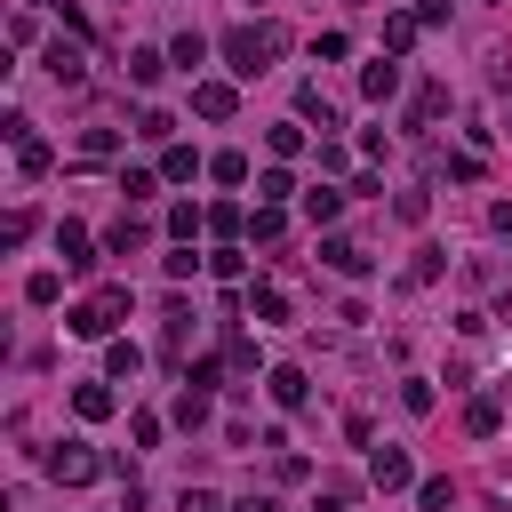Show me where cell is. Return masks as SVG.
<instances>
[{
    "mask_svg": "<svg viewBox=\"0 0 512 512\" xmlns=\"http://www.w3.org/2000/svg\"><path fill=\"white\" fill-rule=\"evenodd\" d=\"M216 56L232 64V80H264V72L288 56V32H280L272 16H248V24H232V32L216 40Z\"/></svg>",
    "mask_w": 512,
    "mask_h": 512,
    "instance_id": "6da1fadb",
    "label": "cell"
},
{
    "mask_svg": "<svg viewBox=\"0 0 512 512\" xmlns=\"http://www.w3.org/2000/svg\"><path fill=\"white\" fill-rule=\"evenodd\" d=\"M128 304H136V296H128V280H104L96 296H80V304L64 312V328H72V336H112V328L128 320Z\"/></svg>",
    "mask_w": 512,
    "mask_h": 512,
    "instance_id": "7a4b0ae2",
    "label": "cell"
},
{
    "mask_svg": "<svg viewBox=\"0 0 512 512\" xmlns=\"http://www.w3.org/2000/svg\"><path fill=\"white\" fill-rule=\"evenodd\" d=\"M96 472H104V456H96L88 440H56V448H48V480H56V488H88Z\"/></svg>",
    "mask_w": 512,
    "mask_h": 512,
    "instance_id": "3957f363",
    "label": "cell"
},
{
    "mask_svg": "<svg viewBox=\"0 0 512 512\" xmlns=\"http://www.w3.org/2000/svg\"><path fill=\"white\" fill-rule=\"evenodd\" d=\"M368 488H384V496H392V488H416L408 448H376V456H368Z\"/></svg>",
    "mask_w": 512,
    "mask_h": 512,
    "instance_id": "277c9868",
    "label": "cell"
},
{
    "mask_svg": "<svg viewBox=\"0 0 512 512\" xmlns=\"http://www.w3.org/2000/svg\"><path fill=\"white\" fill-rule=\"evenodd\" d=\"M192 112H200V120H232V112H240V88H232V80H192Z\"/></svg>",
    "mask_w": 512,
    "mask_h": 512,
    "instance_id": "5b68a950",
    "label": "cell"
},
{
    "mask_svg": "<svg viewBox=\"0 0 512 512\" xmlns=\"http://www.w3.org/2000/svg\"><path fill=\"white\" fill-rule=\"evenodd\" d=\"M56 256H64V272H96V240H88V224H56Z\"/></svg>",
    "mask_w": 512,
    "mask_h": 512,
    "instance_id": "8992f818",
    "label": "cell"
},
{
    "mask_svg": "<svg viewBox=\"0 0 512 512\" xmlns=\"http://www.w3.org/2000/svg\"><path fill=\"white\" fill-rule=\"evenodd\" d=\"M48 80H56V88H80V80H88L80 40H48Z\"/></svg>",
    "mask_w": 512,
    "mask_h": 512,
    "instance_id": "52a82bcc",
    "label": "cell"
},
{
    "mask_svg": "<svg viewBox=\"0 0 512 512\" xmlns=\"http://www.w3.org/2000/svg\"><path fill=\"white\" fill-rule=\"evenodd\" d=\"M360 96H368V104H392V96H400V56L360 64Z\"/></svg>",
    "mask_w": 512,
    "mask_h": 512,
    "instance_id": "ba28073f",
    "label": "cell"
},
{
    "mask_svg": "<svg viewBox=\"0 0 512 512\" xmlns=\"http://www.w3.org/2000/svg\"><path fill=\"white\" fill-rule=\"evenodd\" d=\"M344 200H352V192H336V184H312L296 208H304V224H312V232H328V224L344 216Z\"/></svg>",
    "mask_w": 512,
    "mask_h": 512,
    "instance_id": "9c48e42d",
    "label": "cell"
},
{
    "mask_svg": "<svg viewBox=\"0 0 512 512\" xmlns=\"http://www.w3.org/2000/svg\"><path fill=\"white\" fill-rule=\"evenodd\" d=\"M320 264H328V272H344V280H360V272H368V248H360V240L320 232Z\"/></svg>",
    "mask_w": 512,
    "mask_h": 512,
    "instance_id": "30bf717a",
    "label": "cell"
},
{
    "mask_svg": "<svg viewBox=\"0 0 512 512\" xmlns=\"http://www.w3.org/2000/svg\"><path fill=\"white\" fill-rule=\"evenodd\" d=\"M192 176H208V160L192 144H160V184H192Z\"/></svg>",
    "mask_w": 512,
    "mask_h": 512,
    "instance_id": "8fae6325",
    "label": "cell"
},
{
    "mask_svg": "<svg viewBox=\"0 0 512 512\" xmlns=\"http://www.w3.org/2000/svg\"><path fill=\"white\" fill-rule=\"evenodd\" d=\"M160 344H168V352H184V344H192V304H184V296H168V304H160Z\"/></svg>",
    "mask_w": 512,
    "mask_h": 512,
    "instance_id": "7c38bea8",
    "label": "cell"
},
{
    "mask_svg": "<svg viewBox=\"0 0 512 512\" xmlns=\"http://www.w3.org/2000/svg\"><path fill=\"white\" fill-rule=\"evenodd\" d=\"M264 392H272V408H304V400H312L304 368H272V376H264Z\"/></svg>",
    "mask_w": 512,
    "mask_h": 512,
    "instance_id": "4fadbf2b",
    "label": "cell"
},
{
    "mask_svg": "<svg viewBox=\"0 0 512 512\" xmlns=\"http://www.w3.org/2000/svg\"><path fill=\"white\" fill-rule=\"evenodd\" d=\"M72 408H80L88 424H104V416L120 408V400H112V376H96V384H72Z\"/></svg>",
    "mask_w": 512,
    "mask_h": 512,
    "instance_id": "5bb4252c",
    "label": "cell"
},
{
    "mask_svg": "<svg viewBox=\"0 0 512 512\" xmlns=\"http://www.w3.org/2000/svg\"><path fill=\"white\" fill-rule=\"evenodd\" d=\"M496 424H504V400H496V392H472V400H464V432H472V440H488Z\"/></svg>",
    "mask_w": 512,
    "mask_h": 512,
    "instance_id": "9a60e30c",
    "label": "cell"
},
{
    "mask_svg": "<svg viewBox=\"0 0 512 512\" xmlns=\"http://www.w3.org/2000/svg\"><path fill=\"white\" fill-rule=\"evenodd\" d=\"M280 232H288V208L256 200V216H248V240H256V248H280Z\"/></svg>",
    "mask_w": 512,
    "mask_h": 512,
    "instance_id": "2e32d148",
    "label": "cell"
},
{
    "mask_svg": "<svg viewBox=\"0 0 512 512\" xmlns=\"http://www.w3.org/2000/svg\"><path fill=\"white\" fill-rule=\"evenodd\" d=\"M416 32H424V24H416V8L384 16V56H408V48H416Z\"/></svg>",
    "mask_w": 512,
    "mask_h": 512,
    "instance_id": "e0dca14e",
    "label": "cell"
},
{
    "mask_svg": "<svg viewBox=\"0 0 512 512\" xmlns=\"http://www.w3.org/2000/svg\"><path fill=\"white\" fill-rule=\"evenodd\" d=\"M296 120H320V128H336V104H328V88H320V80H304V88H296Z\"/></svg>",
    "mask_w": 512,
    "mask_h": 512,
    "instance_id": "ac0fdd59",
    "label": "cell"
},
{
    "mask_svg": "<svg viewBox=\"0 0 512 512\" xmlns=\"http://www.w3.org/2000/svg\"><path fill=\"white\" fill-rule=\"evenodd\" d=\"M440 112H448V88H440V80H424V88L408 96V120H416V128H432Z\"/></svg>",
    "mask_w": 512,
    "mask_h": 512,
    "instance_id": "d6986e66",
    "label": "cell"
},
{
    "mask_svg": "<svg viewBox=\"0 0 512 512\" xmlns=\"http://www.w3.org/2000/svg\"><path fill=\"white\" fill-rule=\"evenodd\" d=\"M136 368H144V352H136L128 336H104V376L120 384V376H136Z\"/></svg>",
    "mask_w": 512,
    "mask_h": 512,
    "instance_id": "ffe728a7",
    "label": "cell"
},
{
    "mask_svg": "<svg viewBox=\"0 0 512 512\" xmlns=\"http://www.w3.org/2000/svg\"><path fill=\"white\" fill-rule=\"evenodd\" d=\"M160 72H168V48H128V80L136 88H152Z\"/></svg>",
    "mask_w": 512,
    "mask_h": 512,
    "instance_id": "44dd1931",
    "label": "cell"
},
{
    "mask_svg": "<svg viewBox=\"0 0 512 512\" xmlns=\"http://www.w3.org/2000/svg\"><path fill=\"white\" fill-rule=\"evenodd\" d=\"M256 200L288 208V200H304V192H296V176H288V168H264V176H256Z\"/></svg>",
    "mask_w": 512,
    "mask_h": 512,
    "instance_id": "7402d4cb",
    "label": "cell"
},
{
    "mask_svg": "<svg viewBox=\"0 0 512 512\" xmlns=\"http://www.w3.org/2000/svg\"><path fill=\"white\" fill-rule=\"evenodd\" d=\"M200 232H208V208H192V200H184V208H168V240H184V248H192Z\"/></svg>",
    "mask_w": 512,
    "mask_h": 512,
    "instance_id": "603a6c76",
    "label": "cell"
},
{
    "mask_svg": "<svg viewBox=\"0 0 512 512\" xmlns=\"http://www.w3.org/2000/svg\"><path fill=\"white\" fill-rule=\"evenodd\" d=\"M144 240H152V232H144V224H136V216H120V224H112V232H104V256H136V248H144Z\"/></svg>",
    "mask_w": 512,
    "mask_h": 512,
    "instance_id": "cb8c5ba5",
    "label": "cell"
},
{
    "mask_svg": "<svg viewBox=\"0 0 512 512\" xmlns=\"http://www.w3.org/2000/svg\"><path fill=\"white\" fill-rule=\"evenodd\" d=\"M248 312H256V328H280L288 320V296L280 288H248Z\"/></svg>",
    "mask_w": 512,
    "mask_h": 512,
    "instance_id": "d4e9b609",
    "label": "cell"
},
{
    "mask_svg": "<svg viewBox=\"0 0 512 512\" xmlns=\"http://www.w3.org/2000/svg\"><path fill=\"white\" fill-rule=\"evenodd\" d=\"M168 64L200 72V64H208V40H200V32H176V40H168Z\"/></svg>",
    "mask_w": 512,
    "mask_h": 512,
    "instance_id": "484cf974",
    "label": "cell"
},
{
    "mask_svg": "<svg viewBox=\"0 0 512 512\" xmlns=\"http://www.w3.org/2000/svg\"><path fill=\"white\" fill-rule=\"evenodd\" d=\"M136 136H144V144H176V120H168L160 104H144V112H136Z\"/></svg>",
    "mask_w": 512,
    "mask_h": 512,
    "instance_id": "4316f807",
    "label": "cell"
},
{
    "mask_svg": "<svg viewBox=\"0 0 512 512\" xmlns=\"http://www.w3.org/2000/svg\"><path fill=\"white\" fill-rule=\"evenodd\" d=\"M264 144H272V160H296V152H304V120H280V128H264Z\"/></svg>",
    "mask_w": 512,
    "mask_h": 512,
    "instance_id": "83f0119b",
    "label": "cell"
},
{
    "mask_svg": "<svg viewBox=\"0 0 512 512\" xmlns=\"http://www.w3.org/2000/svg\"><path fill=\"white\" fill-rule=\"evenodd\" d=\"M48 168H56V152H48L40 136H24V144H16V176H48Z\"/></svg>",
    "mask_w": 512,
    "mask_h": 512,
    "instance_id": "f1b7e54d",
    "label": "cell"
},
{
    "mask_svg": "<svg viewBox=\"0 0 512 512\" xmlns=\"http://www.w3.org/2000/svg\"><path fill=\"white\" fill-rule=\"evenodd\" d=\"M120 192H128V208H144L160 192V168H120Z\"/></svg>",
    "mask_w": 512,
    "mask_h": 512,
    "instance_id": "f546056e",
    "label": "cell"
},
{
    "mask_svg": "<svg viewBox=\"0 0 512 512\" xmlns=\"http://www.w3.org/2000/svg\"><path fill=\"white\" fill-rule=\"evenodd\" d=\"M440 272H448V256H440V248H416V264H408L400 280H408V288H432Z\"/></svg>",
    "mask_w": 512,
    "mask_h": 512,
    "instance_id": "4dcf8cb0",
    "label": "cell"
},
{
    "mask_svg": "<svg viewBox=\"0 0 512 512\" xmlns=\"http://www.w3.org/2000/svg\"><path fill=\"white\" fill-rule=\"evenodd\" d=\"M416 504H424V512H456V480H440V472L416 480Z\"/></svg>",
    "mask_w": 512,
    "mask_h": 512,
    "instance_id": "1f68e13d",
    "label": "cell"
},
{
    "mask_svg": "<svg viewBox=\"0 0 512 512\" xmlns=\"http://www.w3.org/2000/svg\"><path fill=\"white\" fill-rule=\"evenodd\" d=\"M208 176L216 184H248V152H208Z\"/></svg>",
    "mask_w": 512,
    "mask_h": 512,
    "instance_id": "d6a6232c",
    "label": "cell"
},
{
    "mask_svg": "<svg viewBox=\"0 0 512 512\" xmlns=\"http://www.w3.org/2000/svg\"><path fill=\"white\" fill-rule=\"evenodd\" d=\"M24 240H32V208H8L0 216V248H24Z\"/></svg>",
    "mask_w": 512,
    "mask_h": 512,
    "instance_id": "836d02e7",
    "label": "cell"
},
{
    "mask_svg": "<svg viewBox=\"0 0 512 512\" xmlns=\"http://www.w3.org/2000/svg\"><path fill=\"white\" fill-rule=\"evenodd\" d=\"M176 424H184V432H200V424H208V392H192V384H184V400H176Z\"/></svg>",
    "mask_w": 512,
    "mask_h": 512,
    "instance_id": "e575fe53",
    "label": "cell"
},
{
    "mask_svg": "<svg viewBox=\"0 0 512 512\" xmlns=\"http://www.w3.org/2000/svg\"><path fill=\"white\" fill-rule=\"evenodd\" d=\"M208 232H216V240H232V232H248V216L224 200V208H208Z\"/></svg>",
    "mask_w": 512,
    "mask_h": 512,
    "instance_id": "d590c367",
    "label": "cell"
},
{
    "mask_svg": "<svg viewBox=\"0 0 512 512\" xmlns=\"http://www.w3.org/2000/svg\"><path fill=\"white\" fill-rule=\"evenodd\" d=\"M160 264H168V280H192V272H200V264H208V256H200V248H184V240H176V256H160Z\"/></svg>",
    "mask_w": 512,
    "mask_h": 512,
    "instance_id": "8d00e7d4",
    "label": "cell"
},
{
    "mask_svg": "<svg viewBox=\"0 0 512 512\" xmlns=\"http://www.w3.org/2000/svg\"><path fill=\"white\" fill-rule=\"evenodd\" d=\"M56 296H64L56 272H32V280H24V304H56Z\"/></svg>",
    "mask_w": 512,
    "mask_h": 512,
    "instance_id": "74e56055",
    "label": "cell"
},
{
    "mask_svg": "<svg viewBox=\"0 0 512 512\" xmlns=\"http://www.w3.org/2000/svg\"><path fill=\"white\" fill-rule=\"evenodd\" d=\"M224 368H232V376H256V344L232 336V344H224Z\"/></svg>",
    "mask_w": 512,
    "mask_h": 512,
    "instance_id": "f35d334b",
    "label": "cell"
},
{
    "mask_svg": "<svg viewBox=\"0 0 512 512\" xmlns=\"http://www.w3.org/2000/svg\"><path fill=\"white\" fill-rule=\"evenodd\" d=\"M80 152H88V160H112V152H120V136H112V128H88V136H80Z\"/></svg>",
    "mask_w": 512,
    "mask_h": 512,
    "instance_id": "ab89813d",
    "label": "cell"
},
{
    "mask_svg": "<svg viewBox=\"0 0 512 512\" xmlns=\"http://www.w3.org/2000/svg\"><path fill=\"white\" fill-rule=\"evenodd\" d=\"M128 440H136V448H152V440H160V416H152V408H136V416H128Z\"/></svg>",
    "mask_w": 512,
    "mask_h": 512,
    "instance_id": "60d3db41",
    "label": "cell"
},
{
    "mask_svg": "<svg viewBox=\"0 0 512 512\" xmlns=\"http://www.w3.org/2000/svg\"><path fill=\"white\" fill-rule=\"evenodd\" d=\"M176 512H232V504H216L208 488H192V480H184V496H176Z\"/></svg>",
    "mask_w": 512,
    "mask_h": 512,
    "instance_id": "b9f144b4",
    "label": "cell"
},
{
    "mask_svg": "<svg viewBox=\"0 0 512 512\" xmlns=\"http://www.w3.org/2000/svg\"><path fill=\"white\" fill-rule=\"evenodd\" d=\"M424 208H432L424 192H400V200H392V216H400V224H424Z\"/></svg>",
    "mask_w": 512,
    "mask_h": 512,
    "instance_id": "7bdbcfd3",
    "label": "cell"
},
{
    "mask_svg": "<svg viewBox=\"0 0 512 512\" xmlns=\"http://www.w3.org/2000/svg\"><path fill=\"white\" fill-rule=\"evenodd\" d=\"M208 272H216V280H240L248 264H240V248H216V256H208Z\"/></svg>",
    "mask_w": 512,
    "mask_h": 512,
    "instance_id": "ee69618b",
    "label": "cell"
},
{
    "mask_svg": "<svg viewBox=\"0 0 512 512\" xmlns=\"http://www.w3.org/2000/svg\"><path fill=\"white\" fill-rule=\"evenodd\" d=\"M216 376H224V360H192V368H184V384H192V392H208Z\"/></svg>",
    "mask_w": 512,
    "mask_h": 512,
    "instance_id": "f6af8a7d",
    "label": "cell"
},
{
    "mask_svg": "<svg viewBox=\"0 0 512 512\" xmlns=\"http://www.w3.org/2000/svg\"><path fill=\"white\" fill-rule=\"evenodd\" d=\"M416 24H448V0H416Z\"/></svg>",
    "mask_w": 512,
    "mask_h": 512,
    "instance_id": "bcb514c9",
    "label": "cell"
},
{
    "mask_svg": "<svg viewBox=\"0 0 512 512\" xmlns=\"http://www.w3.org/2000/svg\"><path fill=\"white\" fill-rule=\"evenodd\" d=\"M344 504H352V496H336V488H320V496H312L304 512H344Z\"/></svg>",
    "mask_w": 512,
    "mask_h": 512,
    "instance_id": "7dc6e473",
    "label": "cell"
},
{
    "mask_svg": "<svg viewBox=\"0 0 512 512\" xmlns=\"http://www.w3.org/2000/svg\"><path fill=\"white\" fill-rule=\"evenodd\" d=\"M488 224H496V232L512 240V200H496V208H488Z\"/></svg>",
    "mask_w": 512,
    "mask_h": 512,
    "instance_id": "c3c4849f",
    "label": "cell"
},
{
    "mask_svg": "<svg viewBox=\"0 0 512 512\" xmlns=\"http://www.w3.org/2000/svg\"><path fill=\"white\" fill-rule=\"evenodd\" d=\"M232 512H280V504H272V496H240Z\"/></svg>",
    "mask_w": 512,
    "mask_h": 512,
    "instance_id": "681fc988",
    "label": "cell"
},
{
    "mask_svg": "<svg viewBox=\"0 0 512 512\" xmlns=\"http://www.w3.org/2000/svg\"><path fill=\"white\" fill-rule=\"evenodd\" d=\"M256 8H264V0H256Z\"/></svg>",
    "mask_w": 512,
    "mask_h": 512,
    "instance_id": "f907efd6",
    "label": "cell"
}]
</instances>
